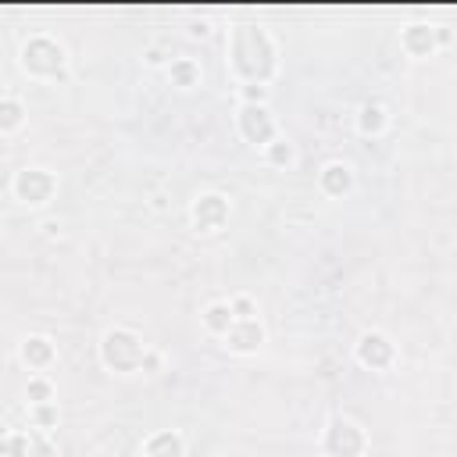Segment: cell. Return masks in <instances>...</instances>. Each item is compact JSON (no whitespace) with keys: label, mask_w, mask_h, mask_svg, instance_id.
<instances>
[{"label":"cell","mask_w":457,"mask_h":457,"mask_svg":"<svg viewBox=\"0 0 457 457\" xmlns=\"http://www.w3.org/2000/svg\"><path fill=\"white\" fill-rule=\"evenodd\" d=\"M22 68L33 75V79H65V72H68V58H65V47L58 43V40H51V36H33V40H26V47H22Z\"/></svg>","instance_id":"3"},{"label":"cell","mask_w":457,"mask_h":457,"mask_svg":"<svg viewBox=\"0 0 457 457\" xmlns=\"http://www.w3.org/2000/svg\"><path fill=\"white\" fill-rule=\"evenodd\" d=\"M236 125H240V136H243L247 143L264 146V150L275 143V132H279V129H275V118H272V111H268L264 104H243Z\"/></svg>","instance_id":"6"},{"label":"cell","mask_w":457,"mask_h":457,"mask_svg":"<svg viewBox=\"0 0 457 457\" xmlns=\"http://www.w3.org/2000/svg\"><path fill=\"white\" fill-rule=\"evenodd\" d=\"M229 303H232V311H236L240 322H250V319L257 315V303H254L250 296H236V300H229Z\"/></svg>","instance_id":"23"},{"label":"cell","mask_w":457,"mask_h":457,"mask_svg":"<svg viewBox=\"0 0 457 457\" xmlns=\"http://www.w3.org/2000/svg\"><path fill=\"white\" fill-rule=\"evenodd\" d=\"M319 186H322V193H329V197H347V193L354 190V172H351V165L329 162V165L319 172Z\"/></svg>","instance_id":"10"},{"label":"cell","mask_w":457,"mask_h":457,"mask_svg":"<svg viewBox=\"0 0 457 457\" xmlns=\"http://www.w3.org/2000/svg\"><path fill=\"white\" fill-rule=\"evenodd\" d=\"M29 432H33V446H29V457H58L54 443L47 439V432H40V429H29Z\"/></svg>","instance_id":"22"},{"label":"cell","mask_w":457,"mask_h":457,"mask_svg":"<svg viewBox=\"0 0 457 457\" xmlns=\"http://www.w3.org/2000/svg\"><path fill=\"white\" fill-rule=\"evenodd\" d=\"M22 361L33 368V372H43V368H51L54 365V343L47 340V336H29V340H22Z\"/></svg>","instance_id":"13"},{"label":"cell","mask_w":457,"mask_h":457,"mask_svg":"<svg viewBox=\"0 0 457 457\" xmlns=\"http://www.w3.org/2000/svg\"><path fill=\"white\" fill-rule=\"evenodd\" d=\"M261 343H264V326L257 319H250V322H240L236 319V326L225 333V347L232 354H257Z\"/></svg>","instance_id":"9"},{"label":"cell","mask_w":457,"mask_h":457,"mask_svg":"<svg viewBox=\"0 0 457 457\" xmlns=\"http://www.w3.org/2000/svg\"><path fill=\"white\" fill-rule=\"evenodd\" d=\"M268 162H272V165H279V169L293 165V162H296V150H293V143H286V139H275V143L268 146Z\"/></svg>","instance_id":"20"},{"label":"cell","mask_w":457,"mask_h":457,"mask_svg":"<svg viewBox=\"0 0 457 457\" xmlns=\"http://www.w3.org/2000/svg\"><path fill=\"white\" fill-rule=\"evenodd\" d=\"M268 100V86H243V104H264Z\"/></svg>","instance_id":"24"},{"label":"cell","mask_w":457,"mask_h":457,"mask_svg":"<svg viewBox=\"0 0 457 457\" xmlns=\"http://www.w3.org/2000/svg\"><path fill=\"white\" fill-rule=\"evenodd\" d=\"M100 361L107 372H118V375H132L146 365V343L132 333V329H107L100 336Z\"/></svg>","instance_id":"2"},{"label":"cell","mask_w":457,"mask_h":457,"mask_svg":"<svg viewBox=\"0 0 457 457\" xmlns=\"http://www.w3.org/2000/svg\"><path fill=\"white\" fill-rule=\"evenodd\" d=\"M190 215H193V225H197L201 232H218V229L229 222V201H225L222 193H201V197L193 201Z\"/></svg>","instance_id":"8"},{"label":"cell","mask_w":457,"mask_h":457,"mask_svg":"<svg viewBox=\"0 0 457 457\" xmlns=\"http://www.w3.org/2000/svg\"><path fill=\"white\" fill-rule=\"evenodd\" d=\"M169 75H172V83H176V86H183V90H190V86H197V83H201V68H197V61H190V58L172 61Z\"/></svg>","instance_id":"18"},{"label":"cell","mask_w":457,"mask_h":457,"mask_svg":"<svg viewBox=\"0 0 457 457\" xmlns=\"http://www.w3.org/2000/svg\"><path fill=\"white\" fill-rule=\"evenodd\" d=\"M143 457H186V443L179 432L165 429V432H154L143 446Z\"/></svg>","instance_id":"12"},{"label":"cell","mask_w":457,"mask_h":457,"mask_svg":"<svg viewBox=\"0 0 457 457\" xmlns=\"http://www.w3.org/2000/svg\"><path fill=\"white\" fill-rule=\"evenodd\" d=\"M29 422H33V429L51 432V429H58L61 411H58V404H54V400H51V404H29Z\"/></svg>","instance_id":"17"},{"label":"cell","mask_w":457,"mask_h":457,"mask_svg":"<svg viewBox=\"0 0 457 457\" xmlns=\"http://www.w3.org/2000/svg\"><path fill=\"white\" fill-rule=\"evenodd\" d=\"M354 358H358L365 368L382 372V368H390V365H393L397 347H393V340H390L386 333L372 329V333H361V340L354 343Z\"/></svg>","instance_id":"7"},{"label":"cell","mask_w":457,"mask_h":457,"mask_svg":"<svg viewBox=\"0 0 457 457\" xmlns=\"http://www.w3.org/2000/svg\"><path fill=\"white\" fill-rule=\"evenodd\" d=\"M232 326H236V311H232L229 300H215V303H208V308H204V329L208 333H215V336L225 340V333Z\"/></svg>","instance_id":"14"},{"label":"cell","mask_w":457,"mask_h":457,"mask_svg":"<svg viewBox=\"0 0 457 457\" xmlns=\"http://www.w3.org/2000/svg\"><path fill=\"white\" fill-rule=\"evenodd\" d=\"M33 446V432H8L0 443V457H29Z\"/></svg>","instance_id":"19"},{"label":"cell","mask_w":457,"mask_h":457,"mask_svg":"<svg viewBox=\"0 0 457 457\" xmlns=\"http://www.w3.org/2000/svg\"><path fill=\"white\" fill-rule=\"evenodd\" d=\"M400 47H404L411 58H429V54L439 47V40H436V29H432V26L414 22V26H407V29H404Z\"/></svg>","instance_id":"11"},{"label":"cell","mask_w":457,"mask_h":457,"mask_svg":"<svg viewBox=\"0 0 457 457\" xmlns=\"http://www.w3.org/2000/svg\"><path fill=\"white\" fill-rule=\"evenodd\" d=\"M229 65L243 86H268L279 68V47L257 22H240L229 33Z\"/></svg>","instance_id":"1"},{"label":"cell","mask_w":457,"mask_h":457,"mask_svg":"<svg viewBox=\"0 0 457 457\" xmlns=\"http://www.w3.org/2000/svg\"><path fill=\"white\" fill-rule=\"evenodd\" d=\"M386 125H390V114H386V107H382L379 100L361 104V111H358V129H361L365 136H379Z\"/></svg>","instance_id":"15"},{"label":"cell","mask_w":457,"mask_h":457,"mask_svg":"<svg viewBox=\"0 0 457 457\" xmlns=\"http://www.w3.org/2000/svg\"><path fill=\"white\" fill-rule=\"evenodd\" d=\"M26 122V107H22V100L19 97H4V100H0V132H4V136H12L19 125Z\"/></svg>","instance_id":"16"},{"label":"cell","mask_w":457,"mask_h":457,"mask_svg":"<svg viewBox=\"0 0 457 457\" xmlns=\"http://www.w3.org/2000/svg\"><path fill=\"white\" fill-rule=\"evenodd\" d=\"M365 450H368V432L354 418L336 414L326 425V432H322V453L326 457H365Z\"/></svg>","instance_id":"4"},{"label":"cell","mask_w":457,"mask_h":457,"mask_svg":"<svg viewBox=\"0 0 457 457\" xmlns=\"http://www.w3.org/2000/svg\"><path fill=\"white\" fill-rule=\"evenodd\" d=\"M54 190H58V179L47 169H22L12 179V193L29 208H43L54 197Z\"/></svg>","instance_id":"5"},{"label":"cell","mask_w":457,"mask_h":457,"mask_svg":"<svg viewBox=\"0 0 457 457\" xmlns=\"http://www.w3.org/2000/svg\"><path fill=\"white\" fill-rule=\"evenodd\" d=\"M26 397H29V404H51L54 400V386L47 382V379H29V390H26Z\"/></svg>","instance_id":"21"}]
</instances>
